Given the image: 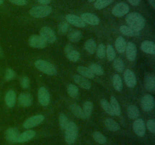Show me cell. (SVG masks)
Wrapping results in <instances>:
<instances>
[{
	"label": "cell",
	"instance_id": "1",
	"mask_svg": "<svg viewBox=\"0 0 155 145\" xmlns=\"http://www.w3.org/2000/svg\"><path fill=\"white\" fill-rule=\"evenodd\" d=\"M125 21L129 26L139 32L143 29L145 25L144 17L137 12H132L128 14L126 16Z\"/></svg>",
	"mask_w": 155,
	"mask_h": 145
},
{
	"label": "cell",
	"instance_id": "2",
	"mask_svg": "<svg viewBox=\"0 0 155 145\" xmlns=\"http://www.w3.org/2000/svg\"><path fill=\"white\" fill-rule=\"evenodd\" d=\"M65 140L67 144H73L76 140L78 135V128L73 122H69L65 129Z\"/></svg>",
	"mask_w": 155,
	"mask_h": 145
},
{
	"label": "cell",
	"instance_id": "3",
	"mask_svg": "<svg viewBox=\"0 0 155 145\" xmlns=\"http://www.w3.org/2000/svg\"><path fill=\"white\" fill-rule=\"evenodd\" d=\"M35 66L36 69L45 74L49 75H55L57 73V70L55 67L47 61L42 60H36L35 62Z\"/></svg>",
	"mask_w": 155,
	"mask_h": 145
},
{
	"label": "cell",
	"instance_id": "4",
	"mask_svg": "<svg viewBox=\"0 0 155 145\" xmlns=\"http://www.w3.org/2000/svg\"><path fill=\"white\" fill-rule=\"evenodd\" d=\"M52 11V8L47 5L35 6L30 10V14L36 18H42L48 16Z\"/></svg>",
	"mask_w": 155,
	"mask_h": 145
},
{
	"label": "cell",
	"instance_id": "5",
	"mask_svg": "<svg viewBox=\"0 0 155 145\" xmlns=\"http://www.w3.org/2000/svg\"><path fill=\"white\" fill-rule=\"evenodd\" d=\"M40 36L46 43H53L56 40V36L54 31L48 26L42 27L39 31Z\"/></svg>",
	"mask_w": 155,
	"mask_h": 145
},
{
	"label": "cell",
	"instance_id": "6",
	"mask_svg": "<svg viewBox=\"0 0 155 145\" xmlns=\"http://www.w3.org/2000/svg\"><path fill=\"white\" fill-rule=\"evenodd\" d=\"M45 117L42 114H37L28 118L23 123V127L25 129H30L41 124Z\"/></svg>",
	"mask_w": 155,
	"mask_h": 145
},
{
	"label": "cell",
	"instance_id": "7",
	"mask_svg": "<svg viewBox=\"0 0 155 145\" xmlns=\"http://www.w3.org/2000/svg\"><path fill=\"white\" fill-rule=\"evenodd\" d=\"M130 10L129 6L124 2H119L112 9L111 13L117 17H120L127 14Z\"/></svg>",
	"mask_w": 155,
	"mask_h": 145
},
{
	"label": "cell",
	"instance_id": "8",
	"mask_svg": "<svg viewBox=\"0 0 155 145\" xmlns=\"http://www.w3.org/2000/svg\"><path fill=\"white\" fill-rule=\"evenodd\" d=\"M141 106L144 111L149 112L151 111L154 106V99L153 96L147 94L143 96L141 99Z\"/></svg>",
	"mask_w": 155,
	"mask_h": 145
},
{
	"label": "cell",
	"instance_id": "9",
	"mask_svg": "<svg viewBox=\"0 0 155 145\" xmlns=\"http://www.w3.org/2000/svg\"><path fill=\"white\" fill-rule=\"evenodd\" d=\"M28 44L31 47L38 49H43L47 45L45 41L38 35H31L28 39Z\"/></svg>",
	"mask_w": 155,
	"mask_h": 145
},
{
	"label": "cell",
	"instance_id": "10",
	"mask_svg": "<svg viewBox=\"0 0 155 145\" xmlns=\"http://www.w3.org/2000/svg\"><path fill=\"white\" fill-rule=\"evenodd\" d=\"M38 99L41 105L46 106L48 105L50 99V94L45 87H41L39 88L38 91Z\"/></svg>",
	"mask_w": 155,
	"mask_h": 145
},
{
	"label": "cell",
	"instance_id": "11",
	"mask_svg": "<svg viewBox=\"0 0 155 145\" xmlns=\"http://www.w3.org/2000/svg\"><path fill=\"white\" fill-rule=\"evenodd\" d=\"M64 52L66 57L71 61L76 62L80 59L79 53L76 51L70 44L65 45L64 48Z\"/></svg>",
	"mask_w": 155,
	"mask_h": 145
},
{
	"label": "cell",
	"instance_id": "12",
	"mask_svg": "<svg viewBox=\"0 0 155 145\" xmlns=\"http://www.w3.org/2000/svg\"><path fill=\"white\" fill-rule=\"evenodd\" d=\"M126 85L130 88H134L137 83V79L134 73L130 69H126L124 74Z\"/></svg>",
	"mask_w": 155,
	"mask_h": 145
},
{
	"label": "cell",
	"instance_id": "13",
	"mask_svg": "<svg viewBox=\"0 0 155 145\" xmlns=\"http://www.w3.org/2000/svg\"><path fill=\"white\" fill-rule=\"evenodd\" d=\"M133 129L138 137H143L145 134V125L142 119H136L133 125Z\"/></svg>",
	"mask_w": 155,
	"mask_h": 145
},
{
	"label": "cell",
	"instance_id": "14",
	"mask_svg": "<svg viewBox=\"0 0 155 145\" xmlns=\"http://www.w3.org/2000/svg\"><path fill=\"white\" fill-rule=\"evenodd\" d=\"M65 19L68 23L73 25L74 26L83 28L85 26V23L82 20V19L75 14H68L65 16Z\"/></svg>",
	"mask_w": 155,
	"mask_h": 145
},
{
	"label": "cell",
	"instance_id": "15",
	"mask_svg": "<svg viewBox=\"0 0 155 145\" xmlns=\"http://www.w3.org/2000/svg\"><path fill=\"white\" fill-rule=\"evenodd\" d=\"M125 52H126V57L129 61H134L137 55V48L136 45L132 42L127 43Z\"/></svg>",
	"mask_w": 155,
	"mask_h": 145
},
{
	"label": "cell",
	"instance_id": "16",
	"mask_svg": "<svg viewBox=\"0 0 155 145\" xmlns=\"http://www.w3.org/2000/svg\"><path fill=\"white\" fill-rule=\"evenodd\" d=\"M18 101L21 106L23 107H28L33 103V97L30 93H22L19 95Z\"/></svg>",
	"mask_w": 155,
	"mask_h": 145
},
{
	"label": "cell",
	"instance_id": "17",
	"mask_svg": "<svg viewBox=\"0 0 155 145\" xmlns=\"http://www.w3.org/2000/svg\"><path fill=\"white\" fill-rule=\"evenodd\" d=\"M82 20L91 25H97L99 23V19L97 16L90 13H84L81 15Z\"/></svg>",
	"mask_w": 155,
	"mask_h": 145
},
{
	"label": "cell",
	"instance_id": "18",
	"mask_svg": "<svg viewBox=\"0 0 155 145\" xmlns=\"http://www.w3.org/2000/svg\"><path fill=\"white\" fill-rule=\"evenodd\" d=\"M144 86L146 89L151 92L155 90V76L153 74L147 73L144 77Z\"/></svg>",
	"mask_w": 155,
	"mask_h": 145
},
{
	"label": "cell",
	"instance_id": "19",
	"mask_svg": "<svg viewBox=\"0 0 155 145\" xmlns=\"http://www.w3.org/2000/svg\"><path fill=\"white\" fill-rule=\"evenodd\" d=\"M73 78L76 83H77L80 87L84 89L88 90L91 87V84L90 81L87 78H85L81 75H74Z\"/></svg>",
	"mask_w": 155,
	"mask_h": 145
},
{
	"label": "cell",
	"instance_id": "20",
	"mask_svg": "<svg viewBox=\"0 0 155 145\" xmlns=\"http://www.w3.org/2000/svg\"><path fill=\"white\" fill-rule=\"evenodd\" d=\"M19 135V131L15 128H10L5 132L6 140L11 143L17 142Z\"/></svg>",
	"mask_w": 155,
	"mask_h": 145
},
{
	"label": "cell",
	"instance_id": "21",
	"mask_svg": "<svg viewBox=\"0 0 155 145\" xmlns=\"http://www.w3.org/2000/svg\"><path fill=\"white\" fill-rule=\"evenodd\" d=\"M5 101L7 106L9 108H13L16 101V94L15 91L12 90H8L5 96Z\"/></svg>",
	"mask_w": 155,
	"mask_h": 145
},
{
	"label": "cell",
	"instance_id": "22",
	"mask_svg": "<svg viewBox=\"0 0 155 145\" xmlns=\"http://www.w3.org/2000/svg\"><path fill=\"white\" fill-rule=\"evenodd\" d=\"M141 49L145 53L151 55L155 54V44L153 42L151 41H144L140 45Z\"/></svg>",
	"mask_w": 155,
	"mask_h": 145
},
{
	"label": "cell",
	"instance_id": "23",
	"mask_svg": "<svg viewBox=\"0 0 155 145\" xmlns=\"http://www.w3.org/2000/svg\"><path fill=\"white\" fill-rule=\"evenodd\" d=\"M36 135V132L33 130H27L21 134L18 139V143L27 142L32 139Z\"/></svg>",
	"mask_w": 155,
	"mask_h": 145
},
{
	"label": "cell",
	"instance_id": "24",
	"mask_svg": "<svg viewBox=\"0 0 155 145\" xmlns=\"http://www.w3.org/2000/svg\"><path fill=\"white\" fill-rule=\"evenodd\" d=\"M120 32L125 35L129 36V37H133L137 36L140 34L139 31H137L133 28H131L129 26L127 25H122L119 28Z\"/></svg>",
	"mask_w": 155,
	"mask_h": 145
},
{
	"label": "cell",
	"instance_id": "25",
	"mask_svg": "<svg viewBox=\"0 0 155 145\" xmlns=\"http://www.w3.org/2000/svg\"><path fill=\"white\" fill-rule=\"evenodd\" d=\"M104 124L106 128L110 131H117L120 129L119 125L113 119L110 118H107L104 121Z\"/></svg>",
	"mask_w": 155,
	"mask_h": 145
},
{
	"label": "cell",
	"instance_id": "26",
	"mask_svg": "<svg viewBox=\"0 0 155 145\" xmlns=\"http://www.w3.org/2000/svg\"><path fill=\"white\" fill-rule=\"evenodd\" d=\"M127 43L125 39L119 36L115 41V48L117 51L119 53H124L125 51Z\"/></svg>",
	"mask_w": 155,
	"mask_h": 145
},
{
	"label": "cell",
	"instance_id": "27",
	"mask_svg": "<svg viewBox=\"0 0 155 145\" xmlns=\"http://www.w3.org/2000/svg\"><path fill=\"white\" fill-rule=\"evenodd\" d=\"M82 37V33L80 30L76 29L74 30L71 32H70L68 35L67 38L68 39L73 43H76L78 42Z\"/></svg>",
	"mask_w": 155,
	"mask_h": 145
},
{
	"label": "cell",
	"instance_id": "28",
	"mask_svg": "<svg viewBox=\"0 0 155 145\" xmlns=\"http://www.w3.org/2000/svg\"><path fill=\"white\" fill-rule=\"evenodd\" d=\"M70 109L73 114L78 118L81 119H85L82 108L78 104L74 103L70 106Z\"/></svg>",
	"mask_w": 155,
	"mask_h": 145
},
{
	"label": "cell",
	"instance_id": "29",
	"mask_svg": "<svg viewBox=\"0 0 155 145\" xmlns=\"http://www.w3.org/2000/svg\"><path fill=\"white\" fill-rule=\"evenodd\" d=\"M127 113L130 119H136L139 116V110L136 105H130L127 108Z\"/></svg>",
	"mask_w": 155,
	"mask_h": 145
},
{
	"label": "cell",
	"instance_id": "30",
	"mask_svg": "<svg viewBox=\"0 0 155 145\" xmlns=\"http://www.w3.org/2000/svg\"><path fill=\"white\" fill-rule=\"evenodd\" d=\"M77 71L81 75V76L85 78L88 79H92L94 78V74L92 73L90 69L87 67L79 66L77 67Z\"/></svg>",
	"mask_w": 155,
	"mask_h": 145
},
{
	"label": "cell",
	"instance_id": "31",
	"mask_svg": "<svg viewBox=\"0 0 155 145\" xmlns=\"http://www.w3.org/2000/svg\"><path fill=\"white\" fill-rule=\"evenodd\" d=\"M85 49L90 54H93L96 50L97 45L95 41L93 39H88L85 43Z\"/></svg>",
	"mask_w": 155,
	"mask_h": 145
},
{
	"label": "cell",
	"instance_id": "32",
	"mask_svg": "<svg viewBox=\"0 0 155 145\" xmlns=\"http://www.w3.org/2000/svg\"><path fill=\"white\" fill-rule=\"evenodd\" d=\"M110 105L113 109L114 115L116 116H119L120 114V105L114 96H111L110 97Z\"/></svg>",
	"mask_w": 155,
	"mask_h": 145
},
{
	"label": "cell",
	"instance_id": "33",
	"mask_svg": "<svg viewBox=\"0 0 155 145\" xmlns=\"http://www.w3.org/2000/svg\"><path fill=\"white\" fill-rule=\"evenodd\" d=\"M112 84L114 89L117 91H120L122 90L123 84L121 78L117 74H114L112 78Z\"/></svg>",
	"mask_w": 155,
	"mask_h": 145
},
{
	"label": "cell",
	"instance_id": "34",
	"mask_svg": "<svg viewBox=\"0 0 155 145\" xmlns=\"http://www.w3.org/2000/svg\"><path fill=\"white\" fill-rule=\"evenodd\" d=\"M93 108V105L91 102L86 101L84 102L83 105L82 110H83L84 114L85 119H88L90 117L92 113Z\"/></svg>",
	"mask_w": 155,
	"mask_h": 145
},
{
	"label": "cell",
	"instance_id": "35",
	"mask_svg": "<svg viewBox=\"0 0 155 145\" xmlns=\"http://www.w3.org/2000/svg\"><path fill=\"white\" fill-rule=\"evenodd\" d=\"M88 68L90 69V70L92 72L93 74H95L98 76H101L104 74V71L103 68L101 66L97 64L92 63L89 66Z\"/></svg>",
	"mask_w": 155,
	"mask_h": 145
},
{
	"label": "cell",
	"instance_id": "36",
	"mask_svg": "<svg viewBox=\"0 0 155 145\" xmlns=\"http://www.w3.org/2000/svg\"><path fill=\"white\" fill-rule=\"evenodd\" d=\"M114 0H96L94 7L97 10H101L109 5Z\"/></svg>",
	"mask_w": 155,
	"mask_h": 145
},
{
	"label": "cell",
	"instance_id": "37",
	"mask_svg": "<svg viewBox=\"0 0 155 145\" xmlns=\"http://www.w3.org/2000/svg\"><path fill=\"white\" fill-rule=\"evenodd\" d=\"M101 105L107 114L111 116L114 115L110 103L106 99H102L101 100Z\"/></svg>",
	"mask_w": 155,
	"mask_h": 145
},
{
	"label": "cell",
	"instance_id": "38",
	"mask_svg": "<svg viewBox=\"0 0 155 145\" xmlns=\"http://www.w3.org/2000/svg\"><path fill=\"white\" fill-rule=\"evenodd\" d=\"M67 93L71 97L74 98L78 96L79 89L76 85L69 84L67 87Z\"/></svg>",
	"mask_w": 155,
	"mask_h": 145
},
{
	"label": "cell",
	"instance_id": "39",
	"mask_svg": "<svg viewBox=\"0 0 155 145\" xmlns=\"http://www.w3.org/2000/svg\"><path fill=\"white\" fill-rule=\"evenodd\" d=\"M93 137L94 140L99 144H105L107 141L105 137L99 131L94 132L93 134Z\"/></svg>",
	"mask_w": 155,
	"mask_h": 145
},
{
	"label": "cell",
	"instance_id": "40",
	"mask_svg": "<svg viewBox=\"0 0 155 145\" xmlns=\"http://www.w3.org/2000/svg\"><path fill=\"white\" fill-rule=\"evenodd\" d=\"M113 66L114 69L118 72H122L124 69V64L123 63V61L119 58H116L113 62Z\"/></svg>",
	"mask_w": 155,
	"mask_h": 145
},
{
	"label": "cell",
	"instance_id": "41",
	"mask_svg": "<svg viewBox=\"0 0 155 145\" xmlns=\"http://www.w3.org/2000/svg\"><path fill=\"white\" fill-rule=\"evenodd\" d=\"M96 54L98 58L102 59L105 57L106 55V48L105 45L102 43L99 44L96 48Z\"/></svg>",
	"mask_w": 155,
	"mask_h": 145
},
{
	"label": "cell",
	"instance_id": "42",
	"mask_svg": "<svg viewBox=\"0 0 155 145\" xmlns=\"http://www.w3.org/2000/svg\"><path fill=\"white\" fill-rule=\"evenodd\" d=\"M68 24L67 22L63 21L62 22H61L58 27V32L60 34V35H64L65 34L68 30Z\"/></svg>",
	"mask_w": 155,
	"mask_h": 145
},
{
	"label": "cell",
	"instance_id": "43",
	"mask_svg": "<svg viewBox=\"0 0 155 145\" xmlns=\"http://www.w3.org/2000/svg\"><path fill=\"white\" fill-rule=\"evenodd\" d=\"M68 120L67 116L64 114H61L59 116V123L61 128L65 130L68 124Z\"/></svg>",
	"mask_w": 155,
	"mask_h": 145
},
{
	"label": "cell",
	"instance_id": "44",
	"mask_svg": "<svg viewBox=\"0 0 155 145\" xmlns=\"http://www.w3.org/2000/svg\"><path fill=\"white\" fill-rule=\"evenodd\" d=\"M106 53H107V57L108 60L111 61L114 59L115 56H116L115 51L111 45H108L107 46Z\"/></svg>",
	"mask_w": 155,
	"mask_h": 145
},
{
	"label": "cell",
	"instance_id": "45",
	"mask_svg": "<svg viewBox=\"0 0 155 145\" xmlns=\"http://www.w3.org/2000/svg\"><path fill=\"white\" fill-rule=\"evenodd\" d=\"M15 77V71L10 68H8L5 70V78L7 81H10L14 79Z\"/></svg>",
	"mask_w": 155,
	"mask_h": 145
},
{
	"label": "cell",
	"instance_id": "46",
	"mask_svg": "<svg viewBox=\"0 0 155 145\" xmlns=\"http://www.w3.org/2000/svg\"><path fill=\"white\" fill-rule=\"evenodd\" d=\"M147 126L150 132L155 133V120L154 119H150L147 122Z\"/></svg>",
	"mask_w": 155,
	"mask_h": 145
},
{
	"label": "cell",
	"instance_id": "47",
	"mask_svg": "<svg viewBox=\"0 0 155 145\" xmlns=\"http://www.w3.org/2000/svg\"><path fill=\"white\" fill-rule=\"evenodd\" d=\"M30 84V80L26 76H23L21 80V85L23 88H27L28 87Z\"/></svg>",
	"mask_w": 155,
	"mask_h": 145
},
{
	"label": "cell",
	"instance_id": "48",
	"mask_svg": "<svg viewBox=\"0 0 155 145\" xmlns=\"http://www.w3.org/2000/svg\"><path fill=\"white\" fill-rule=\"evenodd\" d=\"M12 3L17 5H24L27 3L26 0H8Z\"/></svg>",
	"mask_w": 155,
	"mask_h": 145
},
{
	"label": "cell",
	"instance_id": "49",
	"mask_svg": "<svg viewBox=\"0 0 155 145\" xmlns=\"http://www.w3.org/2000/svg\"><path fill=\"white\" fill-rule=\"evenodd\" d=\"M128 1L131 4V5L133 6H137L140 3V0H128Z\"/></svg>",
	"mask_w": 155,
	"mask_h": 145
},
{
	"label": "cell",
	"instance_id": "50",
	"mask_svg": "<svg viewBox=\"0 0 155 145\" xmlns=\"http://www.w3.org/2000/svg\"><path fill=\"white\" fill-rule=\"evenodd\" d=\"M38 2L41 5H47L50 3L51 0H38Z\"/></svg>",
	"mask_w": 155,
	"mask_h": 145
},
{
	"label": "cell",
	"instance_id": "51",
	"mask_svg": "<svg viewBox=\"0 0 155 145\" xmlns=\"http://www.w3.org/2000/svg\"><path fill=\"white\" fill-rule=\"evenodd\" d=\"M150 4L153 7V8H155V0H148Z\"/></svg>",
	"mask_w": 155,
	"mask_h": 145
},
{
	"label": "cell",
	"instance_id": "52",
	"mask_svg": "<svg viewBox=\"0 0 155 145\" xmlns=\"http://www.w3.org/2000/svg\"><path fill=\"white\" fill-rule=\"evenodd\" d=\"M2 54H3V51L1 49V48L0 47V58L2 56Z\"/></svg>",
	"mask_w": 155,
	"mask_h": 145
},
{
	"label": "cell",
	"instance_id": "53",
	"mask_svg": "<svg viewBox=\"0 0 155 145\" xmlns=\"http://www.w3.org/2000/svg\"><path fill=\"white\" fill-rule=\"evenodd\" d=\"M94 1H96V0H88V1L89 2H92Z\"/></svg>",
	"mask_w": 155,
	"mask_h": 145
},
{
	"label": "cell",
	"instance_id": "54",
	"mask_svg": "<svg viewBox=\"0 0 155 145\" xmlns=\"http://www.w3.org/2000/svg\"><path fill=\"white\" fill-rule=\"evenodd\" d=\"M3 2H4V1H3V0H0V5H1V4H2L3 3Z\"/></svg>",
	"mask_w": 155,
	"mask_h": 145
},
{
	"label": "cell",
	"instance_id": "55",
	"mask_svg": "<svg viewBox=\"0 0 155 145\" xmlns=\"http://www.w3.org/2000/svg\"></svg>",
	"mask_w": 155,
	"mask_h": 145
}]
</instances>
